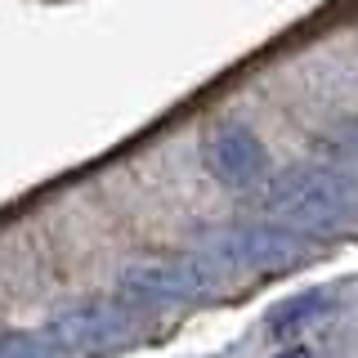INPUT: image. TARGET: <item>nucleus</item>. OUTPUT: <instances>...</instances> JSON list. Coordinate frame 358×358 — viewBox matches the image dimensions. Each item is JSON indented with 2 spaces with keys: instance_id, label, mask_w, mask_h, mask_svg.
<instances>
[{
  "instance_id": "nucleus-1",
  "label": "nucleus",
  "mask_w": 358,
  "mask_h": 358,
  "mask_svg": "<svg viewBox=\"0 0 358 358\" xmlns=\"http://www.w3.org/2000/svg\"><path fill=\"white\" fill-rule=\"evenodd\" d=\"M358 206V188L350 175H341L336 166H287L268 179L264 188V210L273 215L282 229H331Z\"/></svg>"
},
{
  "instance_id": "nucleus-2",
  "label": "nucleus",
  "mask_w": 358,
  "mask_h": 358,
  "mask_svg": "<svg viewBox=\"0 0 358 358\" xmlns=\"http://www.w3.org/2000/svg\"><path fill=\"white\" fill-rule=\"evenodd\" d=\"M220 282V273L206 260L179 255V260H134L121 268V291L130 300L157 305V300H197Z\"/></svg>"
},
{
  "instance_id": "nucleus-3",
  "label": "nucleus",
  "mask_w": 358,
  "mask_h": 358,
  "mask_svg": "<svg viewBox=\"0 0 358 358\" xmlns=\"http://www.w3.org/2000/svg\"><path fill=\"white\" fill-rule=\"evenodd\" d=\"M210 255L233 264H260V268H278L305 255V233L282 229V224H238V229H224L206 242Z\"/></svg>"
},
{
  "instance_id": "nucleus-4",
  "label": "nucleus",
  "mask_w": 358,
  "mask_h": 358,
  "mask_svg": "<svg viewBox=\"0 0 358 358\" xmlns=\"http://www.w3.org/2000/svg\"><path fill=\"white\" fill-rule=\"evenodd\" d=\"M134 327V313L126 305H112V300H85L76 309H63L54 318L50 336L63 345L67 354H99V350H112L117 341H126Z\"/></svg>"
},
{
  "instance_id": "nucleus-5",
  "label": "nucleus",
  "mask_w": 358,
  "mask_h": 358,
  "mask_svg": "<svg viewBox=\"0 0 358 358\" xmlns=\"http://www.w3.org/2000/svg\"><path fill=\"white\" fill-rule=\"evenodd\" d=\"M206 171L224 188H260L268 179V148L251 126H220L206 139Z\"/></svg>"
},
{
  "instance_id": "nucleus-6",
  "label": "nucleus",
  "mask_w": 358,
  "mask_h": 358,
  "mask_svg": "<svg viewBox=\"0 0 358 358\" xmlns=\"http://www.w3.org/2000/svg\"><path fill=\"white\" fill-rule=\"evenodd\" d=\"M327 309H331V296H327V291H300V296H287L282 305L268 309V327H273L278 336H291V331L309 327L313 318H322Z\"/></svg>"
},
{
  "instance_id": "nucleus-7",
  "label": "nucleus",
  "mask_w": 358,
  "mask_h": 358,
  "mask_svg": "<svg viewBox=\"0 0 358 358\" xmlns=\"http://www.w3.org/2000/svg\"><path fill=\"white\" fill-rule=\"evenodd\" d=\"M0 358H72L50 331H0Z\"/></svg>"
},
{
  "instance_id": "nucleus-8",
  "label": "nucleus",
  "mask_w": 358,
  "mask_h": 358,
  "mask_svg": "<svg viewBox=\"0 0 358 358\" xmlns=\"http://www.w3.org/2000/svg\"><path fill=\"white\" fill-rule=\"evenodd\" d=\"M273 358H318L313 350H305V345H287L282 354H273Z\"/></svg>"
}]
</instances>
